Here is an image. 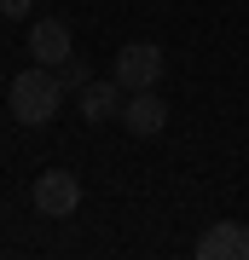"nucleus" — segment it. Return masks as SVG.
Wrapping results in <instances>:
<instances>
[{
    "label": "nucleus",
    "mask_w": 249,
    "mask_h": 260,
    "mask_svg": "<svg viewBox=\"0 0 249 260\" xmlns=\"http://www.w3.org/2000/svg\"><path fill=\"white\" fill-rule=\"evenodd\" d=\"M162 47L157 41H128V47L116 52V81L128 87V93H145V87H157L162 81Z\"/></svg>",
    "instance_id": "7ed1b4c3"
},
{
    "label": "nucleus",
    "mask_w": 249,
    "mask_h": 260,
    "mask_svg": "<svg viewBox=\"0 0 249 260\" xmlns=\"http://www.w3.org/2000/svg\"><path fill=\"white\" fill-rule=\"evenodd\" d=\"M116 121L133 133V139H157V133L168 127V104H162L157 87H145V93H128V99H122V116Z\"/></svg>",
    "instance_id": "20e7f679"
},
{
    "label": "nucleus",
    "mask_w": 249,
    "mask_h": 260,
    "mask_svg": "<svg viewBox=\"0 0 249 260\" xmlns=\"http://www.w3.org/2000/svg\"><path fill=\"white\" fill-rule=\"evenodd\" d=\"M29 6H35V0H0V12H6V18H29Z\"/></svg>",
    "instance_id": "1a4fd4ad"
},
{
    "label": "nucleus",
    "mask_w": 249,
    "mask_h": 260,
    "mask_svg": "<svg viewBox=\"0 0 249 260\" xmlns=\"http://www.w3.org/2000/svg\"><path fill=\"white\" fill-rule=\"evenodd\" d=\"M58 75H64V87H70V93H81V87L93 81V70L81 64V58H70V64H64V70H58Z\"/></svg>",
    "instance_id": "6e6552de"
},
{
    "label": "nucleus",
    "mask_w": 249,
    "mask_h": 260,
    "mask_svg": "<svg viewBox=\"0 0 249 260\" xmlns=\"http://www.w3.org/2000/svg\"><path fill=\"white\" fill-rule=\"evenodd\" d=\"M197 260H249V225L243 220H214L197 237Z\"/></svg>",
    "instance_id": "39448f33"
},
{
    "label": "nucleus",
    "mask_w": 249,
    "mask_h": 260,
    "mask_svg": "<svg viewBox=\"0 0 249 260\" xmlns=\"http://www.w3.org/2000/svg\"><path fill=\"white\" fill-rule=\"evenodd\" d=\"M29 52H35V64H52V70H64L70 58H75L70 23H64V18H41L35 29H29Z\"/></svg>",
    "instance_id": "423d86ee"
},
{
    "label": "nucleus",
    "mask_w": 249,
    "mask_h": 260,
    "mask_svg": "<svg viewBox=\"0 0 249 260\" xmlns=\"http://www.w3.org/2000/svg\"><path fill=\"white\" fill-rule=\"evenodd\" d=\"M29 203H35V214H46V220H70V214L81 208V179H75L70 168H46V174H35Z\"/></svg>",
    "instance_id": "f03ea898"
},
{
    "label": "nucleus",
    "mask_w": 249,
    "mask_h": 260,
    "mask_svg": "<svg viewBox=\"0 0 249 260\" xmlns=\"http://www.w3.org/2000/svg\"><path fill=\"white\" fill-rule=\"evenodd\" d=\"M64 75H58L52 64H35V70H23L18 81H12V110H18L23 127H46V121L58 116V104H64Z\"/></svg>",
    "instance_id": "f257e3e1"
},
{
    "label": "nucleus",
    "mask_w": 249,
    "mask_h": 260,
    "mask_svg": "<svg viewBox=\"0 0 249 260\" xmlns=\"http://www.w3.org/2000/svg\"><path fill=\"white\" fill-rule=\"evenodd\" d=\"M122 99H128V87H122L116 75H110V81H87L81 93H75V104H81V121H87V127H104L110 116H122Z\"/></svg>",
    "instance_id": "0eeeda50"
}]
</instances>
